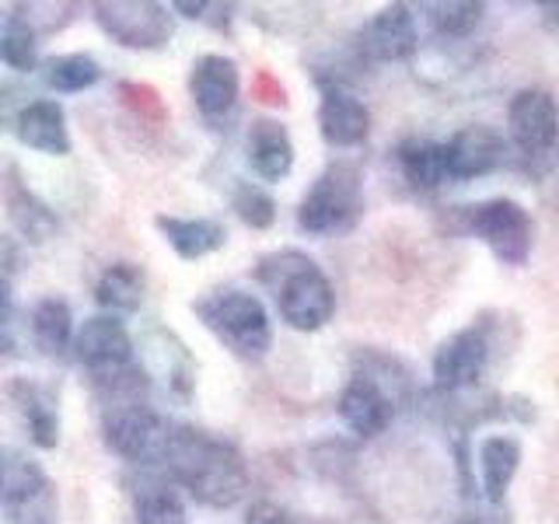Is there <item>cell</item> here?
<instances>
[{"instance_id": "f546056e", "label": "cell", "mask_w": 559, "mask_h": 524, "mask_svg": "<svg viewBox=\"0 0 559 524\" xmlns=\"http://www.w3.org/2000/svg\"><path fill=\"white\" fill-rule=\"evenodd\" d=\"M427 11H430V25L441 39L462 43L483 25L486 4H479V0H441V4H430Z\"/></svg>"}, {"instance_id": "d4e9b609", "label": "cell", "mask_w": 559, "mask_h": 524, "mask_svg": "<svg viewBox=\"0 0 559 524\" xmlns=\"http://www.w3.org/2000/svg\"><path fill=\"white\" fill-rule=\"evenodd\" d=\"M147 294V276L133 262H112L109 270L98 276L95 284V301L109 314H133Z\"/></svg>"}, {"instance_id": "8992f818", "label": "cell", "mask_w": 559, "mask_h": 524, "mask_svg": "<svg viewBox=\"0 0 559 524\" xmlns=\"http://www.w3.org/2000/svg\"><path fill=\"white\" fill-rule=\"evenodd\" d=\"M0 503L11 524H57V486L25 451L0 448Z\"/></svg>"}, {"instance_id": "d6a6232c", "label": "cell", "mask_w": 559, "mask_h": 524, "mask_svg": "<svg viewBox=\"0 0 559 524\" xmlns=\"http://www.w3.org/2000/svg\"><path fill=\"white\" fill-rule=\"evenodd\" d=\"M245 524H301V521L276 500H252L249 511H245Z\"/></svg>"}, {"instance_id": "5bb4252c", "label": "cell", "mask_w": 559, "mask_h": 524, "mask_svg": "<svg viewBox=\"0 0 559 524\" xmlns=\"http://www.w3.org/2000/svg\"><path fill=\"white\" fill-rule=\"evenodd\" d=\"M336 409H340V419L346 424V430H354L357 437H378L392 427L395 398L374 374L357 371L346 381V389L340 392Z\"/></svg>"}, {"instance_id": "7402d4cb", "label": "cell", "mask_w": 559, "mask_h": 524, "mask_svg": "<svg viewBox=\"0 0 559 524\" xmlns=\"http://www.w3.org/2000/svg\"><path fill=\"white\" fill-rule=\"evenodd\" d=\"M395 162L402 168V179H406L416 192H430L441 189L448 182V162H444V144L427 136H409L395 147Z\"/></svg>"}, {"instance_id": "d6986e66", "label": "cell", "mask_w": 559, "mask_h": 524, "mask_svg": "<svg viewBox=\"0 0 559 524\" xmlns=\"http://www.w3.org/2000/svg\"><path fill=\"white\" fill-rule=\"evenodd\" d=\"M14 136L22 140L28 151H39L49 157L70 154V133H67V116L60 102L52 98H32L14 119Z\"/></svg>"}, {"instance_id": "277c9868", "label": "cell", "mask_w": 559, "mask_h": 524, "mask_svg": "<svg viewBox=\"0 0 559 524\" xmlns=\"http://www.w3.org/2000/svg\"><path fill=\"white\" fill-rule=\"evenodd\" d=\"M364 217V171L354 162H332L297 206V227L305 235H346Z\"/></svg>"}, {"instance_id": "44dd1931", "label": "cell", "mask_w": 559, "mask_h": 524, "mask_svg": "<svg viewBox=\"0 0 559 524\" xmlns=\"http://www.w3.org/2000/svg\"><path fill=\"white\" fill-rule=\"evenodd\" d=\"M521 468V441L507 433H493L479 444V483L489 503H503L507 489Z\"/></svg>"}, {"instance_id": "30bf717a", "label": "cell", "mask_w": 559, "mask_h": 524, "mask_svg": "<svg viewBox=\"0 0 559 524\" xmlns=\"http://www.w3.org/2000/svg\"><path fill=\"white\" fill-rule=\"evenodd\" d=\"M489 364V340L483 325H465L433 349V389L444 395H459L476 389Z\"/></svg>"}, {"instance_id": "4dcf8cb0", "label": "cell", "mask_w": 559, "mask_h": 524, "mask_svg": "<svg viewBox=\"0 0 559 524\" xmlns=\"http://www.w3.org/2000/svg\"><path fill=\"white\" fill-rule=\"evenodd\" d=\"M231 206H235L238 221L255 227V231H266V227H273V221H276V200L255 182H238Z\"/></svg>"}, {"instance_id": "cb8c5ba5", "label": "cell", "mask_w": 559, "mask_h": 524, "mask_svg": "<svg viewBox=\"0 0 559 524\" xmlns=\"http://www.w3.org/2000/svg\"><path fill=\"white\" fill-rule=\"evenodd\" d=\"M11 398L17 402V409H22V419H25V430L32 437L35 448H57L60 441V416H57V406H52V395L46 389L32 381H14L11 384Z\"/></svg>"}, {"instance_id": "f1b7e54d", "label": "cell", "mask_w": 559, "mask_h": 524, "mask_svg": "<svg viewBox=\"0 0 559 524\" xmlns=\"http://www.w3.org/2000/svg\"><path fill=\"white\" fill-rule=\"evenodd\" d=\"M43 78L52 92L78 95V92H87L92 84H98L102 70L87 52H67V57H49L43 63Z\"/></svg>"}, {"instance_id": "9a60e30c", "label": "cell", "mask_w": 559, "mask_h": 524, "mask_svg": "<svg viewBox=\"0 0 559 524\" xmlns=\"http://www.w3.org/2000/svg\"><path fill=\"white\" fill-rule=\"evenodd\" d=\"M0 200H4L8 221L14 224V231L25 241L43 245L49 238H57V231H60L57 214H52V210L25 186V175L14 162L0 165Z\"/></svg>"}, {"instance_id": "8fae6325", "label": "cell", "mask_w": 559, "mask_h": 524, "mask_svg": "<svg viewBox=\"0 0 559 524\" xmlns=\"http://www.w3.org/2000/svg\"><path fill=\"white\" fill-rule=\"evenodd\" d=\"M507 127L521 154L542 157L559 140V105L546 87H524L507 105Z\"/></svg>"}, {"instance_id": "52a82bcc", "label": "cell", "mask_w": 559, "mask_h": 524, "mask_svg": "<svg viewBox=\"0 0 559 524\" xmlns=\"http://www.w3.org/2000/svg\"><path fill=\"white\" fill-rule=\"evenodd\" d=\"M462 224L468 235H476L503 266H524L535 245V224L532 214L521 203L497 196L462 206Z\"/></svg>"}, {"instance_id": "7a4b0ae2", "label": "cell", "mask_w": 559, "mask_h": 524, "mask_svg": "<svg viewBox=\"0 0 559 524\" xmlns=\"http://www.w3.org/2000/svg\"><path fill=\"white\" fill-rule=\"evenodd\" d=\"M255 279L276 294L280 319L297 332H319L336 314V290L305 252L284 249L259 259Z\"/></svg>"}, {"instance_id": "9c48e42d", "label": "cell", "mask_w": 559, "mask_h": 524, "mask_svg": "<svg viewBox=\"0 0 559 524\" xmlns=\"http://www.w3.org/2000/svg\"><path fill=\"white\" fill-rule=\"evenodd\" d=\"M74 354L98 384H109L133 367V336L116 314H95L78 329Z\"/></svg>"}, {"instance_id": "2e32d148", "label": "cell", "mask_w": 559, "mask_h": 524, "mask_svg": "<svg viewBox=\"0 0 559 524\" xmlns=\"http://www.w3.org/2000/svg\"><path fill=\"white\" fill-rule=\"evenodd\" d=\"M238 63L231 57H221V52H206L197 63H192V74H189V92L192 102L203 119L210 122H221L235 112V102H238Z\"/></svg>"}, {"instance_id": "ffe728a7", "label": "cell", "mask_w": 559, "mask_h": 524, "mask_svg": "<svg viewBox=\"0 0 559 524\" xmlns=\"http://www.w3.org/2000/svg\"><path fill=\"white\" fill-rule=\"evenodd\" d=\"M245 154H249V168L262 182L287 179L294 168V144L280 119H255L249 136H245Z\"/></svg>"}, {"instance_id": "7c38bea8", "label": "cell", "mask_w": 559, "mask_h": 524, "mask_svg": "<svg viewBox=\"0 0 559 524\" xmlns=\"http://www.w3.org/2000/svg\"><path fill=\"white\" fill-rule=\"evenodd\" d=\"M144 374L157 378L168 395L182 402L192 398V389H197V360H192L189 346L162 322L144 325Z\"/></svg>"}, {"instance_id": "e575fe53", "label": "cell", "mask_w": 559, "mask_h": 524, "mask_svg": "<svg viewBox=\"0 0 559 524\" xmlns=\"http://www.w3.org/2000/svg\"><path fill=\"white\" fill-rule=\"evenodd\" d=\"M11 322V284L0 276V329H8Z\"/></svg>"}, {"instance_id": "ac0fdd59", "label": "cell", "mask_w": 559, "mask_h": 524, "mask_svg": "<svg viewBox=\"0 0 559 524\" xmlns=\"http://www.w3.org/2000/svg\"><path fill=\"white\" fill-rule=\"evenodd\" d=\"M319 130L332 147H357L371 133V112L343 84H325L319 102Z\"/></svg>"}, {"instance_id": "ba28073f", "label": "cell", "mask_w": 559, "mask_h": 524, "mask_svg": "<svg viewBox=\"0 0 559 524\" xmlns=\"http://www.w3.org/2000/svg\"><path fill=\"white\" fill-rule=\"evenodd\" d=\"M98 28L127 49H162L171 39V14L154 0H98Z\"/></svg>"}, {"instance_id": "4316f807", "label": "cell", "mask_w": 559, "mask_h": 524, "mask_svg": "<svg viewBox=\"0 0 559 524\" xmlns=\"http://www.w3.org/2000/svg\"><path fill=\"white\" fill-rule=\"evenodd\" d=\"M32 336L39 343L43 354L63 357V349L74 340V319H70L67 301H60V297H43L32 311Z\"/></svg>"}, {"instance_id": "8d00e7d4", "label": "cell", "mask_w": 559, "mask_h": 524, "mask_svg": "<svg viewBox=\"0 0 559 524\" xmlns=\"http://www.w3.org/2000/svg\"><path fill=\"white\" fill-rule=\"evenodd\" d=\"M14 354V340H11V332L8 329H0V360L11 357Z\"/></svg>"}, {"instance_id": "5b68a950", "label": "cell", "mask_w": 559, "mask_h": 524, "mask_svg": "<svg viewBox=\"0 0 559 524\" xmlns=\"http://www.w3.org/2000/svg\"><path fill=\"white\" fill-rule=\"evenodd\" d=\"M102 437L116 458H127L144 468H162L171 424L147 406L144 395L109 398L102 413Z\"/></svg>"}, {"instance_id": "6da1fadb", "label": "cell", "mask_w": 559, "mask_h": 524, "mask_svg": "<svg viewBox=\"0 0 559 524\" xmlns=\"http://www.w3.org/2000/svg\"><path fill=\"white\" fill-rule=\"evenodd\" d=\"M162 468L203 507H235L249 489V465L241 451L224 437L200 427H171Z\"/></svg>"}, {"instance_id": "484cf974", "label": "cell", "mask_w": 559, "mask_h": 524, "mask_svg": "<svg viewBox=\"0 0 559 524\" xmlns=\"http://www.w3.org/2000/svg\"><path fill=\"white\" fill-rule=\"evenodd\" d=\"M133 517L136 524H186V503L175 483L147 479L133 489Z\"/></svg>"}, {"instance_id": "4fadbf2b", "label": "cell", "mask_w": 559, "mask_h": 524, "mask_svg": "<svg viewBox=\"0 0 559 524\" xmlns=\"http://www.w3.org/2000/svg\"><path fill=\"white\" fill-rule=\"evenodd\" d=\"M357 46L371 63L409 60L419 46L413 8L409 4H384L378 14H371V22L360 28Z\"/></svg>"}, {"instance_id": "1f68e13d", "label": "cell", "mask_w": 559, "mask_h": 524, "mask_svg": "<svg viewBox=\"0 0 559 524\" xmlns=\"http://www.w3.org/2000/svg\"><path fill=\"white\" fill-rule=\"evenodd\" d=\"M119 95H122V102L130 105V109H136L147 122H165V102H162V95L154 92V87H147V84H119Z\"/></svg>"}, {"instance_id": "74e56055", "label": "cell", "mask_w": 559, "mask_h": 524, "mask_svg": "<svg viewBox=\"0 0 559 524\" xmlns=\"http://www.w3.org/2000/svg\"><path fill=\"white\" fill-rule=\"evenodd\" d=\"M454 524H489V521H483V517H476V514H468V517H459Z\"/></svg>"}, {"instance_id": "836d02e7", "label": "cell", "mask_w": 559, "mask_h": 524, "mask_svg": "<svg viewBox=\"0 0 559 524\" xmlns=\"http://www.w3.org/2000/svg\"><path fill=\"white\" fill-rule=\"evenodd\" d=\"M255 92L270 95L266 102H273V105H284V92H280V84H276L270 74H259V81H255Z\"/></svg>"}, {"instance_id": "3957f363", "label": "cell", "mask_w": 559, "mask_h": 524, "mask_svg": "<svg viewBox=\"0 0 559 524\" xmlns=\"http://www.w3.org/2000/svg\"><path fill=\"white\" fill-rule=\"evenodd\" d=\"M200 322L241 360H262L273 346V322L266 305L249 290H210L197 305Z\"/></svg>"}, {"instance_id": "83f0119b", "label": "cell", "mask_w": 559, "mask_h": 524, "mask_svg": "<svg viewBox=\"0 0 559 524\" xmlns=\"http://www.w3.org/2000/svg\"><path fill=\"white\" fill-rule=\"evenodd\" d=\"M35 43H39V32L25 14H0V63L22 74L35 70Z\"/></svg>"}, {"instance_id": "e0dca14e", "label": "cell", "mask_w": 559, "mask_h": 524, "mask_svg": "<svg viewBox=\"0 0 559 524\" xmlns=\"http://www.w3.org/2000/svg\"><path fill=\"white\" fill-rule=\"evenodd\" d=\"M507 154L503 136L493 127L472 122V127L454 130L444 140V162H448V179H483L493 168H500Z\"/></svg>"}, {"instance_id": "d590c367", "label": "cell", "mask_w": 559, "mask_h": 524, "mask_svg": "<svg viewBox=\"0 0 559 524\" xmlns=\"http://www.w3.org/2000/svg\"><path fill=\"white\" fill-rule=\"evenodd\" d=\"M210 8H214V4H192V0H179V4H175V11L186 14V17H192V22H200V17H206Z\"/></svg>"}, {"instance_id": "603a6c76", "label": "cell", "mask_w": 559, "mask_h": 524, "mask_svg": "<svg viewBox=\"0 0 559 524\" xmlns=\"http://www.w3.org/2000/svg\"><path fill=\"white\" fill-rule=\"evenodd\" d=\"M157 224V231L165 235V241L171 245V252L175 255H182V259H203L210 252H217L227 231H224V224L217 221H206V217H171V214H162L154 221Z\"/></svg>"}]
</instances>
